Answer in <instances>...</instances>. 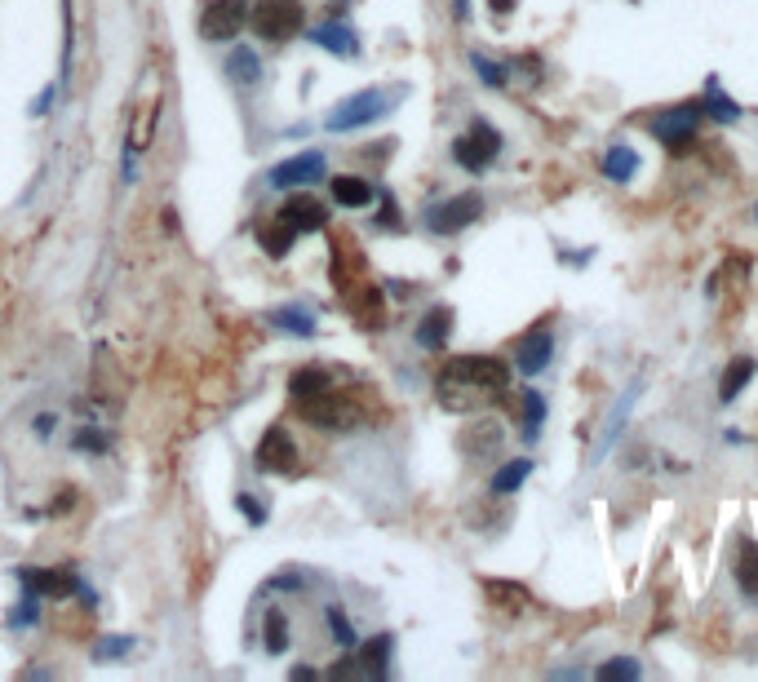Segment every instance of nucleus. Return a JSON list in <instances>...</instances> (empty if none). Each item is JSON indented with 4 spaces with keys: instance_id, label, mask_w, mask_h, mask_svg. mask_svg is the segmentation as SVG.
Returning <instances> with one entry per match:
<instances>
[{
    "instance_id": "obj_1",
    "label": "nucleus",
    "mask_w": 758,
    "mask_h": 682,
    "mask_svg": "<svg viewBox=\"0 0 758 682\" xmlns=\"http://www.w3.org/2000/svg\"><path fill=\"white\" fill-rule=\"evenodd\" d=\"M510 386V368L493 355H457L439 368V381H435V395L448 412H470V408H484L493 403L497 395H506Z\"/></svg>"
},
{
    "instance_id": "obj_2",
    "label": "nucleus",
    "mask_w": 758,
    "mask_h": 682,
    "mask_svg": "<svg viewBox=\"0 0 758 682\" xmlns=\"http://www.w3.org/2000/svg\"><path fill=\"white\" fill-rule=\"evenodd\" d=\"M404 98V89H360V93H351V98H342L337 107L324 116V129L329 133H351V129H364V124H373V120H382V116H391V107Z\"/></svg>"
},
{
    "instance_id": "obj_3",
    "label": "nucleus",
    "mask_w": 758,
    "mask_h": 682,
    "mask_svg": "<svg viewBox=\"0 0 758 682\" xmlns=\"http://www.w3.org/2000/svg\"><path fill=\"white\" fill-rule=\"evenodd\" d=\"M302 23H306L302 0H258V5H249V27L262 40H271V45L293 40L302 31Z\"/></svg>"
},
{
    "instance_id": "obj_4",
    "label": "nucleus",
    "mask_w": 758,
    "mask_h": 682,
    "mask_svg": "<svg viewBox=\"0 0 758 682\" xmlns=\"http://www.w3.org/2000/svg\"><path fill=\"white\" fill-rule=\"evenodd\" d=\"M479 217H484V200H479V191H466V195H453V200L430 204L426 226L435 235H457V231H466V226H475Z\"/></svg>"
},
{
    "instance_id": "obj_5",
    "label": "nucleus",
    "mask_w": 758,
    "mask_h": 682,
    "mask_svg": "<svg viewBox=\"0 0 758 682\" xmlns=\"http://www.w3.org/2000/svg\"><path fill=\"white\" fill-rule=\"evenodd\" d=\"M249 27V0H209L200 14V36L204 40H235Z\"/></svg>"
},
{
    "instance_id": "obj_6",
    "label": "nucleus",
    "mask_w": 758,
    "mask_h": 682,
    "mask_svg": "<svg viewBox=\"0 0 758 682\" xmlns=\"http://www.w3.org/2000/svg\"><path fill=\"white\" fill-rule=\"evenodd\" d=\"M705 116V107L701 102H683V107H670V111H661L657 120H652V133L665 142V147H674V151H683L688 142L696 138V124H701Z\"/></svg>"
},
{
    "instance_id": "obj_7",
    "label": "nucleus",
    "mask_w": 758,
    "mask_h": 682,
    "mask_svg": "<svg viewBox=\"0 0 758 682\" xmlns=\"http://www.w3.org/2000/svg\"><path fill=\"white\" fill-rule=\"evenodd\" d=\"M302 417L324 430H346L355 426V403L346 395H333V390H320V395L302 399Z\"/></svg>"
},
{
    "instance_id": "obj_8",
    "label": "nucleus",
    "mask_w": 758,
    "mask_h": 682,
    "mask_svg": "<svg viewBox=\"0 0 758 682\" xmlns=\"http://www.w3.org/2000/svg\"><path fill=\"white\" fill-rule=\"evenodd\" d=\"M329 173V160H324V151H302V155H293V160H284V164H275L271 169V186H315Z\"/></svg>"
},
{
    "instance_id": "obj_9",
    "label": "nucleus",
    "mask_w": 758,
    "mask_h": 682,
    "mask_svg": "<svg viewBox=\"0 0 758 682\" xmlns=\"http://www.w3.org/2000/svg\"><path fill=\"white\" fill-rule=\"evenodd\" d=\"M550 355H555V337H550L546 324H537L532 333L519 337V346H515V368L524 372V377H537V372L550 368Z\"/></svg>"
},
{
    "instance_id": "obj_10",
    "label": "nucleus",
    "mask_w": 758,
    "mask_h": 682,
    "mask_svg": "<svg viewBox=\"0 0 758 682\" xmlns=\"http://www.w3.org/2000/svg\"><path fill=\"white\" fill-rule=\"evenodd\" d=\"M253 461H258L262 474H284V470H293V465H297V448H293L289 434L275 426V430L262 434V443H258V452H253Z\"/></svg>"
},
{
    "instance_id": "obj_11",
    "label": "nucleus",
    "mask_w": 758,
    "mask_h": 682,
    "mask_svg": "<svg viewBox=\"0 0 758 682\" xmlns=\"http://www.w3.org/2000/svg\"><path fill=\"white\" fill-rule=\"evenodd\" d=\"M18 581L40 598H71L80 589V576L54 572V567H18Z\"/></svg>"
},
{
    "instance_id": "obj_12",
    "label": "nucleus",
    "mask_w": 758,
    "mask_h": 682,
    "mask_svg": "<svg viewBox=\"0 0 758 682\" xmlns=\"http://www.w3.org/2000/svg\"><path fill=\"white\" fill-rule=\"evenodd\" d=\"M280 217L289 226H297V231H324V226H329V209H324L315 195H289Z\"/></svg>"
},
{
    "instance_id": "obj_13",
    "label": "nucleus",
    "mask_w": 758,
    "mask_h": 682,
    "mask_svg": "<svg viewBox=\"0 0 758 682\" xmlns=\"http://www.w3.org/2000/svg\"><path fill=\"white\" fill-rule=\"evenodd\" d=\"M448 337H453V310H448V306L426 310L422 324H417V346H422V350H444Z\"/></svg>"
},
{
    "instance_id": "obj_14",
    "label": "nucleus",
    "mask_w": 758,
    "mask_h": 682,
    "mask_svg": "<svg viewBox=\"0 0 758 682\" xmlns=\"http://www.w3.org/2000/svg\"><path fill=\"white\" fill-rule=\"evenodd\" d=\"M311 45L329 49V54H337V58H355V54H360V36H355L346 23H320V27L311 31Z\"/></svg>"
},
{
    "instance_id": "obj_15",
    "label": "nucleus",
    "mask_w": 758,
    "mask_h": 682,
    "mask_svg": "<svg viewBox=\"0 0 758 682\" xmlns=\"http://www.w3.org/2000/svg\"><path fill=\"white\" fill-rule=\"evenodd\" d=\"M736 585L758 607V545L750 536H741V545H736Z\"/></svg>"
},
{
    "instance_id": "obj_16",
    "label": "nucleus",
    "mask_w": 758,
    "mask_h": 682,
    "mask_svg": "<svg viewBox=\"0 0 758 682\" xmlns=\"http://www.w3.org/2000/svg\"><path fill=\"white\" fill-rule=\"evenodd\" d=\"M377 186L355 178V173H342V178H333V200L342 204V209H364V204H373Z\"/></svg>"
},
{
    "instance_id": "obj_17",
    "label": "nucleus",
    "mask_w": 758,
    "mask_h": 682,
    "mask_svg": "<svg viewBox=\"0 0 758 682\" xmlns=\"http://www.w3.org/2000/svg\"><path fill=\"white\" fill-rule=\"evenodd\" d=\"M258 244L271 257H284L297 244V226H289L284 217H271V222H258Z\"/></svg>"
},
{
    "instance_id": "obj_18",
    "label": "nucleus",
    "mask_w": 758,
    "mask_h": 682,
    "mask_svg": "<svg viewBox=\"0 0 758 682\" xmlns=\"http://www.w3.org/2000/svg\"><path fill=\"white\" fill-rule=\"evenodd\" d=\"M701 107H705V116H714V120H723V124H736V120H741V102L727 98L723 85H719V76L705 80V98H701Z\"/></svg>"
},
{
    "instance_id": "obj_19",
    "label": "nucleus",
    "mask_w": 758,
    "mask_h": 682,
    "mask_svg": "<svg viewBox=\"0 0 758 682\" xmlns=\"http://www.w3.org/2000/svg\"><path fill=\"white\" fill-rule=\"evenodd\" d=\"M750 377H754V359H750V355H736L732 364L723 368V377H719V399L732 403L745 386H750Z\"/></svg>"
},
{
    "instance_id": "obj_20",
    "label": "nucleus",
    "mask_w": 758,
    "mask_h": 682,
    "mask_svg": "<svg viewBox=\"0 0 758 682\" xmlns=\"http://www.w3.org/2000/svg\"><path fill=\"white\" fill-rule=\"evenodd\" d=\"M603 173H608L612 182L626 186L634 173H639V151L626 147V142H617V147H608V155H603Z\"/></svg>"
},
{
    "instance_id": "obj_21",
    "label": "nucleus",
    "mask_w": 758,
    "mask_h": 682,
    "mask_svg": "<svg viewBox=\"0 0 758 682\" xmlns=\"http://www.w3.org/2000/svg\"><path fill=\"white\" fill-rule=\"evenodd\" d=\"M484 594H488V598H493V603H497V612H524V607L532 603L524 585H510V581H493V576H488V581H484Z\"/></svg>"
},
{
    "instance_id": "obj_22",
    "label": "nucleus",
    "mask_w": 758,
    "mask_h": 682,
    "mask_svg": "<svg viewBox=\"0 0 758 682\" xmlns=\"http://www.w3.org/2000/svg\"><path fill=\"white\" fill-rule=\"evenodd\" d=\"M227 76L235 80V85H258L262 80V58L253 54V49H235V54L227 58Z\"/></svg>"
},
{
    "instance_id": "obj_23",
    "label": "nucleus",
    "mask_w": 758,
    "mask_h": 682,
    "mask_svg": "<svg viewBox=\"0 0 758 682\" xmlns=\"http://www.w3.org/2000/svg\"><path fill=\"white\" fill-rule=\"evenodd\" d=\"M528 474H532V461L528 457H519V461H506L501 470L493 474V492L497 496H510V492H519L528 483Z\"/></svg>"
},
{
    "instance_id": "obj_24",
    "label": "nucleus",
    "mask_w": 758,
    "mask_h": 682,
    "mask_svg": "<svg viewBox=\"0 0 758 682\" xmlns=\"http://www.w3.org/2000/svg\"><path fill=\"white\" fill-rule=\"evenodd\" d=\"M351 315L360 319L364 328H382V293H377V288H360V293L351 297Z\"/></svg>"
},
{
    "instance_id": "obj_25",
    "label": "nucleus",
    "mask_w": 758,
    "mask_h": 682,
    "mask_svg": "<svg viewBox=\"0 0 758 682\" xmlns=\"http://www.w3.org/2000/svg\"><path fill=\"white\" fill-rule=\"evenodd\" d=\"M320 390H329V372H324V368H302V372H293V377H289V395L297 403L320 395Z\"/></svg>"
},
{
    "instance_id": "obj_26",
    "label": "nucleus",
    "mask_w": 758,
    "mask_h": 682,
    "mask_svg": "<svg viewBox=\"0 0 758 682\" xmlns=\"http://www.w3.org/2000/svg\"><path fill=\"white\" fill-rule=\"evenodd\" d=\"M453 160L462 164L466 173H484L488 164H493V155H488V151L479 147V142H475V138H470V133H466V138H457V142H453Z\"/></svg>"
},
{
    "instance_id": "obj_27",
    "label": "nucleus",
    "mask_w": 758,
    "mask_h": 682,
    "mask_svg": "<svg viewBox=\"0 0 758 682\" xmlns=\"http://www.w3.org/2000/svg\"><path fill=\"white\" fill-rule=\"evenodd\" d=\"M271 324H280L284 333H293V337H311L315 333V315L311 310H302V306H280L271 315Z\"/></svg>"
},
{
    "instance_id": "obj_28",
    "label": "nucleus",
    "mask_w": 758,
    "mask_h": 682,
    "mask_svg": "<svg viewBox=\"0 0 758 682\" xmlns=\"http://www.w3.org/2000/svg\"><path fill=\"white\" fill-rule=\"evenodd\" d=\"M391 647H395V638L391 634H377L373 638V643H368L364 647V669H368V674H373V678H386V660H391Z\"/></svg>"
},
{
    "instance_id": "obj_29",
    "label": "nucleus",
    "mask_w": 758,
    "mask_h": 682,
    "mask_svg": "<svg viewBox=\"0 0 758 682\" xmlns=\"http://www.w3.org/2000/svg\"><path fill=\"white\" fill-rule=\"evenodd\" d=\"M524 439L532 443L541 434V421H546V395H541V390H524Z\"/></svg>"
},
{
    "instance_id": "obj_30",
    "label": "nucleus",
    "mask_w": 758,
    "mask_h": 682,
    "mask_svg": "<svg viewBox=\"0 0 758 682\" xmlns=\"http://www.w3.org/2000/svg\"><path fill=\"white\" fill-rule=\"evenodd\" d=\"M262 634H266V651H271V656L289 651V616H284V612H266Z\"/></svg>"
},
{
    "instance_id": "obj_31",
    "label": "nucleus",
    "mask_w": 758,
    "mask_h": 682,
    "mask_svg": "<svg viewBox=\"0 0 758 682\" xmlns=\"http://www.w3.org/2000/svg\"><path fill=\"white\" fill-rule=\"evenodd\" d=\"M36 620H40V594H32V589H27V598L14 607L9 625H14V629H27V625H36Z\"/></svg>"
},
{
    "instance_id": "obj_32",
    "label": "nucleus",
    "mask_w": 758,
    "mask_h": 682,
    "mask_svg": "<svg viewBox=\"0 0 758 682\" xmlns=\"http://www.w3.org/2000/svg\"><path fill=\"white\" fill-rule=\"evenodd\" d=\"M470 67L484 76V85H493V89H506V67H497L493 58H484V54H470Z\"/></svg>"
},
{
    "instance_id": "obj_33",
    "label": "nucleus",
    "mask_w": 758,
    "mask_h": 682,
    "mask_svg": "<svg viewBox=\"0 0 758 682\" xmlns=\"http://www.w3.org/2000/svg\"><path fill=\"white\" fill-rule=\"evenodd\" d=\"M643 669H639V660H630V656H617V660H608V665H599V678L603 682H612V678H639Z\"/></svg>"
},
{
    "instance_id": "obj_34",
    "label": "nucleus",
    "mask_w": 758,
    "mask_h": 682,
    "mask_svg": "<svg viewBox=\"0 0 758 682\" xmlns=\"http://www.w3.org/2000/svg\"><path fill=\"white\" fill-rule=\"evenodd\" d=\"M129 647H133V638H125V634H111V638H102V643L94 647V660H120Z\"/></svg>"
},
{
    "instance_id": "obj_35",
    "label": "nucleus",
    "mask_w": 758,
    "mask_h": 682,
    "mask_svg": "<svg viewBox=\"0 0 758 682\" xmlns=\"http://www.w3.org/2000/svg\"><path fill=\"white\" fill-rule=\"evenodd\" d=\"M329 629L337 634V643H342V647H355V629L346 625V612H342V607H329Z\"/></svg>"
},
{
    "instance_id": "obj_36",
    "label": "nucleus",
    "mask_w": 758,
    "mask_h": 682,
    "mask_svg": "<svg viewBox=\"0 0 758 682\" xmlns=\"http://www.w3.org/2000/svg\"><path fill=\"white\" fill-rule=\"evenodd\" d=\"M71 443H76V448H85V452H107V434H98V430H80Z\"/></svg>"
},
{
    "instance_id": "obj_37",
    "label": "nucleus",
    "mask_w": 758,
    "mask_h": 682,
    "mask_svg": "<svg viewBox=\"0 0 758 682\" xmlns=\"http://www.w3.org/2000/svg\"><path fill=\"white\" fill-rule=\"evenodd\" d=\"M235 505H240V514H244V519H249L253 527L266 523V510H262V501H258V496H240V501H235Z\"/></svg>"
},
{
    "instance_id": "obj_38",
    "label": "nucleus",
    "mask_w": 758,
    "mask_h": 682,
    "mask_svg": "<svg viewBox=\"0 0 758 682\" xmlns=\"http://www.w3.org/2000/svg\"><path fill=\"white\" fill-rule=\"evenodd\" d=\"M377 226H386V231H395V226H399V209H395V200H386V204H382V217H377Z\"/></svg>"
},
{
    "instance_id": "obj_39",
    "label": "nucleus",
    "mask_w": 758,
    "mask_h": 682,
    "mask_svg": "<svg viewBox=\"0 0 758 682\" xmlns=\"http://www.w3.org/2000/svg\"><path fill=\"white\" fill-rule=\"evenodd\" d=\"M49 107H54V89H45V93H40V98L32 102V116H45Z\"/></svg>"
},
{
    "instance_id": "obj_40",
    "label": "nucleus",
    "mask_w": 758,
    "mask_h": 682,
    "mask_svg": "<svg viewBox=\"0 0 758 682\" xmlns=\"http://www.w3.org/2000/svg\"><path fill=\"white\" fill-rule=\"evenodd\" d=\"M453 14L466 23V18H470V0H453Z\"/></svg>"
},
{
    "instance_id": "obj_41",
    "label": "nucleus",
    "mask_w": 758,
    "mask_h": 682,
    "mask_svg": "<svg viewBox=\"0 0 758 682\" xmlns=\"http://www.w3.org/2000/svg\"><path fill=\"white\" fill-rule=\"evenodd\" d=\"M488 5H493V9H497V14H510V9H515V5H519V0H488Z\"/></svg>"
},
{
    "instance_id": "obj_42",
    "label": "nucleus",
    "mask_w": 758,
    "mask_h": 682,
    "mask_svg": "<svg viewBox=\"0 0 758 682\" xmlns=\"http://www.w3.org/2000/svg\"><path fill=\"white\" fill-rule=\"evenodd\" d=\"M754 213H758V209H754Z\"/></svg>"
}]
</instances>
